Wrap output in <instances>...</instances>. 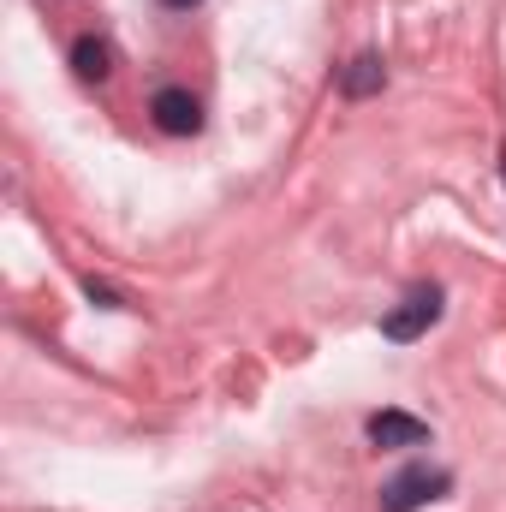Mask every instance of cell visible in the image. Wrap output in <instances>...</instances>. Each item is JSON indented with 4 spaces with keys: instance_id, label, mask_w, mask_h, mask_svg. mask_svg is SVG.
I'll use <instances>...</instances> for the list:
<instances>
[{
    "instance_id": "1",
    "label": "cell",
    "mask_w": 506,
    "mask_h": 512,
    "mask_svg": "<svg viewBox=\"0 0 506 512\" xmlns=\"http://www.w3.org/2000/svg\"><path fill=\"white\" fill-rule=\"evenodd\" d=\"M447 489H453V477H447V471L405 465L393 483H381V512H417V507H429V501H441Z\"/></svg>"
},
{
    "instance_id": "2",
    "label": "cell",
    "mask_w": 506,
    "mask_h": 512,
    "mask_svg": "<svg viewBox=\"0 0 506 512\" xmlns=\"http://www.w3.org/2000/svg\"><path fill=\"white\" fill-rule=\"evenodd\" d=\"M435 322H441V292H435V286H417L399 310L381 316V334H387V340H417V334H429Z\"/></svg>"
},
{
    "instance_id": "3",
    "label": "cell",
    "mask_w": 506,
    "mask_h": 512,
    "mask_svg": "<svg viewBox=\"0 0 506 512\" xmlns=\"http://www.w3.org/2000/svg\"><path fill=\"white\" fill-rule=\"evenodd\" d=\"M149 114H155V126L167 131V137H191V131H203V108H197L191 90H155Z\"/></svg>"
},
{
    "instance_id": "4",
    "label": "cell",
    "mask_w": 506,
    "mask_h": 512,
    "mask_svg": "<svg viewBox=\"0 0 506 512\" xmlns=\"http://www.w3.org/2000/svg\"><path fill=\"white\" fill-rule=\"evenodd\" d=\"M364 429H370L376 447H423V441H429V423L411 417V411H376Z\"/></svg>"
},
{
    "instance_id": "5",
    "label": "cell",
    "mask_w": 506,
    "mask_h": 512,
    "mask_svg": "<svg viewBox=\"0 0 506 512\" xmlns=\"http://www.w3.org/2000/svg\"><path fill=\"white\" fill-rule=\"evenodd\" d=\"M72 72H78L84 84H102V78L114 72V54H108V42H96V36H78V42H72Z\"/></svg>"
},
{
    "instance_id": "6",
    "label": "cell",
    "mask_w": 506,
    "mask_h": 512,
    "mask_svg": "<svg viewBox=\"0 0 506 512\" xmlns=\"http://www.w3.org/2000/svg\"><path fill=\"white\" fill-rule=\"evenodd\" d=\"M381 84H387V72H381L376 54H358V60L340 72V96H376Z\"/></svg>"
},
{
    "instance_id": "7",
    "label": "cell",
    "mask_w": 506,
    "mask_h": 512,
    "mask_svg": "<svg viewBox=\"0 0 506 512\" xmlns=\"http://www.w3.org/2000/svg\"><path fill=\"white\" fill-rule=\"evenodd\" d=\"M161 6H173V12H185V6H197V0H161Z\"/></svg>"
}]
</instances>
